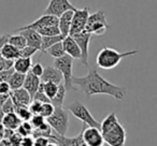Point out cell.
I'll use <instances>...</instances> for the list:
<instances>
[{
  "mask_svg": "<svg viewBox=\"0 0 157 146\" xmlns=\"http://www.w3.org/2000/svg\"><path fill=\"white\" fill-rule=\"evenodd\" d=\"M25 77H26V74H23V73H20V72L14 71L13 73H12L11 77H10L9 81H8L10 87H11V90L23 87L24 81H25Z\"/></svg>",
  "mask_w": 157,
  "mask_h": 146,
  "instance_id": "7402d4cb",
  "label": "cell"
},
{
  "mask_svg": "<svg viewBox=\"0 0 157 146\" xmlns=\"http://www.w3.org/2000/svg\"><path fill=\"white\" fill-rule=\"evenodd\" d=\"M68 10H73V11L76 10V8L70 2L69 0H50L43 14H50V15L59 17L63 12L68 11Z\"/></svg>",
  "mask_w": 157,
  "mask_h": 146,
  "instance_id": "8fae6325",
  "label": "cell"
},
{
  "mask_svg": "<svg viewBox=\"0 0 157 146\" xmlns=\"http://www.w3.org/2000/svg\"><path fill=\"white\" fill-rule=\"evenodd\" d=\"M42 104H43V103L39 102V101H36V100L31 101L30 104L28 105V107L31 113H33V115H35V114H40L41 109H42Z\"/></svg>",
  "mask_w": 157,
  "mask_h": 146,
  "instance_id": "d590c367",
  "label": "cell"
},
{
  "mask_svg": "<svg viewBox=\"0 0 157 146\" xmlns=\"http://www.w3.org/2000/svg\"><path fill=\"white\" fill-rule=\"evenodd\" d=\"M15 33H18V35H10L8 43L12 44V45H14L15 47H17L21 50V48H23L24 46L27 45L26 39H25L24 36H22L20 32H15Z\"/></svg>",
  "mask_w": 157,
  "mask_h": 146,
  "instance_id": "83f0119b",
  "label": "cell"
},
{
  "mask_svg": "<svg viewBox=\"0 0 157 146\" xmlns=\"http://www.w3.org/2000/svg\"><path fill=\"white\" fill-rule=\"evenodd\" d=\"M58 85L59 84H55V83H52V82H46V83H44V92H45V95L51 100H52L55 97V95H56L57 90H58Z\"/></svg>",
  "mask_w": 157,
  "mask_h": 146,
  "instance_id": "4dcf8cb0",
  "label": "cell"
},
{
  "mask_svg": "<svg viewBox=\"0 0 157 146\" xmlns=\"http://www.w3.org/2000/svg\"><path fill=\"white\" fill-rule=\"evenodd\" d=\"M90 8L88 7H85L83 9L74 10L69 36H73L75 33H78L81 32V31L85 30L86 23H87L88 16H90Z\"/></svg>",
  "mask_w": 157,
  "mask_h": 146,
  "instance_id": "ba28073f",
  "label": "cell"
},
{
  "mask_svg": "<svg viewBox=\"0 0 157 146\" xmlns=\"http://www.w3.org/2000/svg\"><path fill=\"white\" fill-rule=\"evenodd\" d=\"M10 97H11L12 101H13L15 107L16 105H26V107H28V105L30 104L31 101H33L31 96L29 95V92H27L24 87L11 90Z\"/></svg>",
  "mask_w": 157,
  "mask_h": 146,
  "instance_id": "5bb4252c",
  "label": "cell"
},
{
  "mask_svg": "<svg viewBox=\"0 0 157 146\" xmlns=\"http://www.w3.org/2000/svg\"><path fill=\"white\" fill-rule=\"evenodd\" d=\"M29 122H30L31 126L33 127V129H38L43 124H45L46 120H45V118L41 115V114H35V115L31 116V118H30Z\"/></svg>",
  "mask_w": 157,
  "mask_h": 146,
  "instance_id": "1f68e13d",
  "label": "cell"
},
{
  "mask_svg": "<svg viewBox=\"0 0 157 146\" xmlns=\"http://www.w3.org/2000/svg\"><path fill=\"white\" fill-rule=\"evenodd\" d=\"M63 45L65 53L67 55H69L70 57H72L73 59H81V50L78 47V43L75 42V40L71 37V36H67L63 38Z\"/></svg>",
  "mask_w": 157,
  "mask_h": 146,
  "instance_id": "9a60e30c",
  "label": "cell"
},
{
  "mask_svg": "<svg viewBox=\"0 0 157 146\" xmlns=\"http://www.w3.org/2000/svg\"><path fill=\"white\" fill-rule=\"evenodd\" d=\"M72 84L75 89L83 92L86 98H90L95 95H107L116 100H124L127 95L126 87L107 81L96 68H92L85 77H73Z\"/></svg>",
  "mask_w": 157,
  "mask_h": 146,
  "instance_id": "6da1fadb",
  "label": "cell"
},
{
  "mask_svg": "<svg viewBox=\"0 0 157 146\" xmlns=\"http://www.w3.org/2000/svg\"><path fill=\"white\" fill-rule=\"evenodd\" d=\"M41 82L46 83V82H52L55 84H60L63 82V74L57 68L52 67V66H48L44 68V71L42 73L41 77H40Z\"/></svg>",
  "mask_w": 157,
  "mask_h": 146,
  "instance_id": "2e32d148",
  "label": "cell"
},
{
  "mask_svg": "<svg viewBox=\"0 0 157 146\" xmlns=\"http://www.w3.org/2000/svg\"><path fill=\"white\" fill-rule=\"evenodd\" d=\"M92 33L88 32L87 30H83L81 32L75 33V35L71 36L75 42L78 43V47L81 50V59H80V62L82 63L85 67H88V47H90V42L92 39Z\"/></svg>",
  "mask_w": 157,
  "mask_h": 146,
  "instance_id": "9c48e42d",
  "label": "cell"
},
{
  "mask_svg": "<svg viewBox=\"0 0 157 146\" xmlns=\"http://www.w3.org/2000/svg\"><path fill=\"white\" fill-rule=\"evenodd\" d=\"M3 117H5V113L2 112V110L0 109V124H2Z\"/></svg>",
  "mask_w": 157,
  "mask_h": 146,
  "instance_id": "c3c4849f",
  "label": "cell"
},
{
  "mask_svg": "<svg viewBox=\"0 0 157 146\" xmlns=\"http://www.w3.org/2000/svg\"><path fill=\"white\" fill-rule=\"evenodd\" d=\"M33 66V60L31 58H26V57H18L17 59L14 60L13 69L14 71L20 72L23 74H27L31 69Z\"/></svg>",
  "mask_w": 157,
  "mask_h": 146,
  "instance_id": "d6986e66",
  "label": "cell"
},
{
  "mask_svg": "<svg viewBox=\"0 0 157 146\" xmlns=\"http://www.w3.org/2000/svg\"><path fill=\"white\" fill-rule=\"evenodd\" d=\"M9 38H10V33H5V35L0 36V51H1V48L3 47L5 44L8 43Z\"/></svg>",
  "mask_w": 157,
  "mask_h": 146,
  "instance_id": "ee69618b",
  "label": "cell"
},
{
  "mask_svg": "<svg viewBox=\"0 0 157 146\" xmlns=\"http://www.w3.org/2000/svg\"><path fill=\"white\" fill-rule=\"evenodd\" d=\"M0 109L2 110V112L5 114H8V113H13L15 111V105H14L13 101H12L11 97H9L7 101L2 104V107H0Z\"/></svg>",
  "mask_w": 157,
  "mask_h": 146,
  "instance_id": "e575fe53",
  "label": "cell"
},
{
  "mask_svg": "<svg viewBox=\"0 0 157 146\" xmlns=\"http://www.w3.org/2000/svg\"><path fill=\"white\" fill-rule=\"evenodd\" d=\"M13 65H14V60H10V59H6L3 57H1V59H0V71L12 69Z\"/></svg>",
  "mask_w": 157,
  "mask_h": 146,
  "instance_id": "74e56055",
  "label": "cell"
},
{
  "mask_svg": "<svg viewBox=\"0 0 157 146\" xmlns=\"http://www.w3.org/2000/svg\"><path fill=\"white\" fill-rule=\"evenodd\" d=\"M38 32L42 36V37H51V36H57L61 35L60 30H59L58 25H52V26H46L43 28L38 29Z\"/></svg>",
  "mask_w": 157,
  "mask_h": 146,
  "instance_id": "f1b7e54d",
  "label": "cell"
},
{
  "mask_svg": "<svg viewBox=\"0 0 157 146\" xmlns=\"http://www.w3.org/2000/svg\"><path fill=\"white\" fill-rule=\"evenodd\" d=\"M22 139L23 137L22 135H20L17 132H14L13 134L11 135V137H10V142H11L12 146H21V142H22Z\"/></svg>",
  "mask_w": 157,
  "mask_h": 146,
  "instance_id": "60d3db41",
  "label": "cell"
},
{
  "mask_svg": "<svg viewBox=\"0 0 157 146\" xmlns=\"http://www.w3.org/2000/svg\"><path fill=\"white\" fill-rule=\"evenodd\" d=\"M54 67L57 68L63 74V85H65L67 92L70 90H76L75 87L72 84V69H73V58L70 57L69 55L65 54L63 56L59 58H55L54 60Z\"/></svg>",
  "mask_w": 157,
  "mask_h": 146,
  "instance_id": "3957f363",
  "label": "cell"
},
{
  "mask_svg": "<svg viewBox=\"0 0 157 146\" xmlns=\"http://www.w3.org/2000/svg\"><path fill=\"white\" fill-rule=\"evenodd\" d=\"M54 110H55V107L51 102L43 103V104H42V109H41L40 114H41L44 118H48V117H50L53 113H54Z\"/></svg>",
  "mask_w": 157,
  "mask_h": 146,
  "instance_id": "836d02e7",
  "label": "cell"
},
{
  "mask_svg": "<svg viewBox=\"0 0 157 146\" xmlns=\"http://www.w3.org/2000/svg\"><path fill=\"white\" fill-rule=\"evenodd\" d=\"M108 28H109V24L107 23V15L102 10H99L94 14H90L85 30H87L92 35L100 37L105 35Z\"/></svg>",
  "mask_w": 157,
  "mask_h": 146,
  "instance_id": "8992f818",
  "label": "cell"
},
{
  "mask_svg": "<svg viewBox=\"0 0 157 146\" xmlns=\"http://www.w3.org/2000/svg\"><path fill=\"white\" fill-rule=\"evenodd\" d=\"M45 53L50 55V56H52L53 58H59V57L63 56L66 53H65V50H63V41L57 42V43H55L54 45L48 47V50L45 51Z\"/></svg>",
  "mask_w": 157,
  "mask_h": 146,
  "instance_id": "484cf974",
  "label": "cell"
},
{
  "mask_svg": "<svg viewBox=\"0 0 157 146\" xmlns=\"http://www.w3.org/2000/svg\"><path fill=\"white\" fill-rule=\"evenodd\" d=\"M118 122V119H117V116L114 112L110 113L107 117H105V119L100 122V131L101 133L105 132L108 131L109 129H111L114 125H116Z\"/></svg>",
  "mask_w": 157,
  "mask_h": 146,
  "instance_id": "d4e9b609",
  "label": "cell"
},
{
  "mask_svg": "<svg viewBox=\"0 0 157 146\" xmlns=\"http://www.w3.org/2000/svg\"><path fill=\"white\" fill-rule=\"evenodd\" d=\"M10 92H11V87L8 82L0 83V94H10Z\"/></svg>",
  "mask_w": 157,
  "mask_h": 146,
  "instance_id": "7bdbcfd3",
  "label": "cell"
},
{
  "mask_svg": "<svg viewBox=\"0 0 157 146\" xmlns=\"http://www.w3.org/2000/svg\"><path fill=\"white\" fill-rule=\"evenodd\" d=\"M105 143L109 146H124L126 143V130L120 122L102 133Z\"/></svg>",
  "mask_w": 157,
  "mask_h": 146,
  "instance_id": "52a82bcc",
  "label": "cell"
},
{
  "mask_svg": "<svg viewBox=\"0 0 157 146\" xmlns=\"http://www.w3.org/2000/svg\"><path fill=\"white\" fill-rule=\"evenodd\" d=\"M41 83V80H40L39 77H36L35 74H33L30 71L28 72L25 77V81H24V85L23 87L29 92V95L33 98L35 96V94L37 92L38 88H39V85Z\"/></svg>",
  "mask_w": 157,
  "mask_h": 146,
  "instance_id": "ac0fdd59",
  "label": "cell"
},
{
  "mask_svg": "<svg viewBox=\"0 0 157 146\" xmlns=\"http://www.w3.org/2000/svg\"><path fill=\"white\" fill-rule=\"evenodd\" d=\"M0 59H1V55H0Z\"/></svg>",
  "mask_w": 157,
  "mask_h": 146,
  "instance_id": "f907efd6",
  "label": "cell"
},
{
  "mask_svg": "<svg viewBox=\"0 0 157 146\" xmlns=\"http://www.w3.org/2000/svg\"><path fill=\"white\" fill-rule=\"evenodd\" d=\"M46 122L59 135H66L69 127V114L65 109L55 107L54 113L46 118Z\"/></svg>",
  "mask_w": 157,
  "mask_h": 146,
  "instance_id": "277c9868",
  "label": "cell"
},
{
  "mask_svg": "<svg viewBox=\"0 0 157 146\" xmlns=\"http://www.w3.org/2000/svg\"><path fill=\"white\" fill-rule=\"evenodd\" d=\"M33 135H27V137H23L22 142H21V146H33Z\"/></svg>",
  "mask_w": 157,
  "mask_h": 146,
  "instance_id": "b9f144b4",
  "label": "cell"
},
{
  "mask_svg": "<svg viewBox=\"0 0 157 146\" xmlns=\"http://www.w3.org/2000/svg\"><path fill=\"white\" fill-rule=\"evenodd\" d=\"M138 53H139V51H137V50L120 53L116 50H114V48L103 46L98 52V54H97L96 63L100 69L111 70V69H114L115 67H117L121 61H122V59L126 58V57H129V56H132V55H136V54H138Z\"/></svg>",
  "mask_w": 157,
  "mask_h": 146,
  "instance_id": "7a4b0ae2",
  "label": "cell"
},
{
  "mask_svg": "<svg viewBox=\"0 0 157 146\" xmlns=\"http://www.w3.org/2000/svg\"><path fill=\"white\" fill-rule=\"evenodd\" d=\"M5 126L2 124H0V140H2L5 137Z\"/></svg>",
  "mask_w": 157,
  "mask_h": 146,
  "instance_id": "7dc6e473",
  "label": "cell"
},
{
  "mask_svg": "<svg viewBox=\"0 0 157 146\" xmlns=\"http://www.w3.org/2000/svg\"><path fill=\"white\" fill-rule=\"evenodd\" d=\"M38 52L37 48L33 47V46L26 45L23 48L20 50V57H26V58H31L36 53Z\"/></svg>",
  "mask_w": 157,
  "mask_h": 146,
  "instance_id": "d6a6232c",
  "label": "cell"
},
{
  "mask_svg": "<svg viewBox=\"0 0 157 146\" xmlns=\"http://www.w3.org/2000/svg\"><path fill=\"white\" fill-rule=\"evenodd\" d=\"M20 32L22 36H24V38L26 39L27 45L33 46V47L37 48L38 51H41V43H42V36L38 32L36 29H23Z\"/></svg>",
  "mask_w": 157,
  "mask_h": 146,
  "instance_id": "4fadbf2b",
  "label": "cell"
},
{
  "mask_svg": "<svg viewBox=\"0 0 157 146\" xmlns=\"http://www.w3.org/2000/svg\"><path fill=\"white\" fill-rule=\"evenodd\" d=\"M46 146H58V145H57V143L55 142V143H48Z\"/></svg>",
  "mask_w": 157,
  "mask_h": 146,
  "instance_id": "681fc988",
  "label": "cell"
},
{
  "mask_svg": "<svg viewBox=\"0 0 157 146\" xmlns=\"http://www.w3.org/2000/svg\"><path fill=\"white\" fill-rule=\"evenodd\" d=\"M0 146H12V144L9 139H5L3 137L2 140H0Z\"/></svg>",
  "mask_w": 157,
  "mask_h": 146,
  "instance_id": "bcb514c9",
  "label": "cell"
},
{
  "mask_svg": "<svg viewBox=\"0 0 157 146\" xmlns=\"http://www.w3.org/2000/svg\"><path fill=\"white\" fill-rule=\"evenodd\" d=\"M14 72V69H9V70H2L0 71V83L2 82H8L10 79V77L12 75V73Z\"/></svg>",
  "mask_w": 157,
  "mask_h": 146,
  "instance_id": "f35d334b",
  "label": "cell"
},
{
  "mask_svg": "<svg viewBox=\"0 0 157 146\" xmlns=\"http://www.w3.org/2000/svg\"><path fill=\"white\" fill-rule=\"evenodd\" d=\"M43 71H44V67L41 65V62H36L35 65H33L31 66V69H30V72L33 73V74H35L36 77H41V75H42V73H43Z\"/></svg>",
  "mask_w": 157,
  "mask_h": 146,
  "instance_id": "8d00e7d4",
  "label": "cell"
},
{
  "mask_svg": "<svg viewBox=\"0 0 157 146\" xmlns=\"http://www.w3.org/2000/svg\"><path fill=\"white\" fill-rule=\"evenodd\" d=\"M66 92H67V89H66L65 85H63V83H60L58 85V90H57L56 95H55L54 98L51 100V103H52L55 107H61L63 104V101H65Z\"/></svg>",
  "mask_w": 157,
  "mask_h": 146,
  "instance_id": "cb8c5ba5",
  "label": "cell"
},
{
  "mask_svg": "<svg viewBox=\"0 0 157 146\" xmlns=\"http://www.w3.org/2000/svg\"><path fill=\"white\" fill-rule=\"evenodd\" d=\"M84 125V130L82 131V140L86 146H103L105 140L100 129L95 127H88Z\"/></svg>",
  "mask_w": 157,
  "mask_h": 146,
  "instance_id": "30bf717a",
  "label": "cell"
},
{
  "mask_svg": "<svg viewBox=\"0 0 157 146\" xmlns=\"http://www.w3.org/2000/svg\"><path fill=\"white\" fill-rule=\"evenodd\" d=\"M15 114L20 117L22 122H29L33 116V113L30 112L28 107L26 105H16L15 107Z\"/></svg>",
  "mask_w": 157,
  "mask_h": 146,
  "instance_id": "4316f807",
  "label": "cell"
},
{
  "mask_svg": "<svg viewBox=\"0 0 157 146\" xmlns=\"http://www.w3.org/2000/svg\"><path fill=\"white\" fill-rule=\"evenodd\" d=\"M50 143V137H37L33 140V146H46Z\"/></svg>",
  "mask_w": 157,
  "mask_h": 146,
  "instance_id": "ab89813d",
  "label": "cell"
},
{
  "mask_svg": "<svg viewBox=\"0 0 157 146\" xmlns=\"http://www.w3.org/2000/svg\"><path fill=\"white\" fill-rule=\"evenodd\" d=\"M21 122H22V120L16 115L15 112L5 114V117H3V120H2V125L5 126V128L12 129V130H16L17 127L21 125Z\"/></svg>",
  "mask_w": 157,
  "mask_h": 146,
  "instance_id": "44dd1931",
  "label": "cell"
},
{
  "mask_svg": "<svg viewBox=\"0 0 157 146\" xmlns=\"http://www.w3.org/2000/svg\"><path fill=\"white\" fill-rule=\"evenodd\" d=\"M16 132L22 137H27V135H33V127L31 126L30 122H22L21 125L16 129Z\"/></svg>",
  "mask_w": 157,
  "mask_h": 146,
  "instance_id": "f546056e",
  "label": "cell"
},
{
  "mask_svg": "<svg viewBox=\"0 0 157 146\" xmlns=\"http://www.w3.org/2000/svg\"><path fill=\"white\" fill-rule=\"evenodd\" d=\"M58 17L54 15H50V14H43L42 16H40L38 20H36L35 22L30 23V24L26 25V26L20 27V28H16L14 30V32H17V31H21L23 29H38L43 28V27L46 26H52V25H58Z\"/></svg>",
  "mask_w": 157,
  "mask_h": 146,
  "instance_id": "7c38bea8",
  "label": "cell"
},
{
  "mask_svg": "<svg viewBox=\"0 0 157 146\" xmlns=\"http://www.w3.org/2000/svg\"><path fill=\"white\" fill-rule=\"evenodd\" d=\"M63 35H57V36H51V37H42V43H41V51L40 52L45 54V51L52 45H54L57 42H61L63 40Z\"/></svg>",
  "mask_w": 157,
  "mask_h": 146,
  "instance_id": "603a6c76",
  "label": "cell"
},
{
  "mask_svg": "<svg viewBox=\"0 0 157 146\" xmlns=\"http://www.w3.org/2000/svg\"><path fill=\"white\" fill-rule=\"evenodd\" d=\"M9 97H10V94H0V107H2L3 103L9 99Z\"/></svg>",
  "mask_w": 157,
  "mask_h": 146,
  "instance_id": "f6af8a7d",
  "label": "cell"
},
{
  "mask_svg": "<svg viewBox=\"0 0 157 146\" xmlns=\"http://www.w3.org/2000/svg\"><path fill=\"white\" fill-rule=\"evenodd\" d=\"M67 110L74 116L75 118H78V120H81L83 124H85L88 127H95V128L100 129V122H98V120L95 119V117L92 115L88 109L81 103L80 101L75 100L74 102H72L71 104H69L67 107Z\"/></svg>",
  "mask_w": 157,
  "mask_h": 146,
  "instance_id": "5b68a950",
  "label": "cell"
},
{
  "mask_svg": "<svg viewBox=\"0 0 157 146\" xmlns=\"http://www.w3.org/2000/svg\"><path fill=\"white\" fill-rule=\"evenodd\" d=\"M73 12H74L73 10H68V11L63 12V13L58 17V20H59L58 27H59V30H60V33L63 36V37L69 36Z\"/></svg>",
  "mask_w": 157,
  "mask_h": 146,
  "instance_id": "e0dca14e",
  "label": "cell"
},
{
  "mask_svg": "<svg viewBox=\"0 0 157 146\" xmlns=\"http://www.w3.org/2000/svg\"><path fill=\"white\" fill-rule=\"evenodd\" d=\"M0 55H1V57H3V58H6V59L15 60V59H17L18 57H20V48L15 47V46L10 43H7L1 48Z\"/></svg>",
  "mask_w": 157,
  "mask_h": 146,
  "instance_id": "ffe728a7",
  "label": "cell"
}]
</instances>
